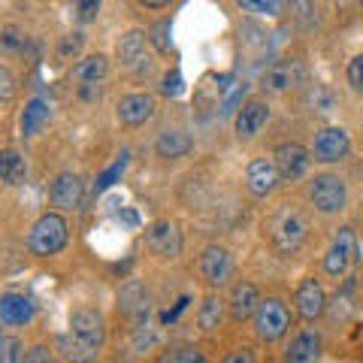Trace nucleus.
Returning <instances> with one entry per match:
<instances>
[{
	"instance_id": "a878e982",
	"label": "nucleus",
	"mask_w": 363,
	"mask_h": 363,
	"mask_svg": "<svg viewBox=\"0 0 363 363\" xmlns=\"http://www.w3.org/2000/svg\"><path fill=\"white\" fill-rule=\"evenodd\" d=\"M30 169H28V157L16 152V149H4L0 155V179H4L6 188H21L28 182Z\"/></svg>"
},
{
	"instance_id": "7c9ffc66",
	"label": "nucleus",
	"mask_w": 363,
	"mask_h": 363,
	"mask_svg": "<svg viewBox=\"0 0 363 363\" xmlns=\"http://www.w3.org/2000/svg\"><path fill=\"white\" fill-rule=\"evenodd\" d=\"M288 16L303 28L318 25V6L312 4V0H288Z\"/></svg>"
},
{
	"instance_id": "c9c22d12",
	"label": "nucleus",
	"mask_w": 363,
	"mask_h": 363,
	"mask_svg": "<svg viewBox=\"0 0 363 363\" xmlns=\"http://www.w3.org/2000/svg\"><path fill=\"white\" fill-rule=\"evenodd\" d=\"M221 363H257V360L252 348H233V351H227Z\"/></svg>"
},
{
	"instance_id": "20e7f679",
	"label": "nucleus",
	"mask_w": 363,
	"mask_h": 363,
	"mask_svg": "<svg viewBox=\"0 0 363 363\" xmlns=\"http://www.w3.org/2000/svg\"><path fill=\"white\" fill-rule=\"evenodd\" d=\"M306 197H309L312 209L318 215H339L345 209L348 203V185L345 179L339 173H330V169H324V173H315L309 179V188H306Z\"/></svg>"
},
{
	"instance_id": "393cba45",
	"label": "nucleus",
	"mask_w": 363,
	"mask_h": 363,
	"mask_svg": "<svg viewBox=\"0 0 363 363\" xmlns=\"http://www.w3.org/2000/svg\"><path fill=\"white\" fill-rule=\"evenodd\" d=\"M224 309H227V300H221L215 291L206 294L197 306V327L203 333H218L224 324Z\"/></svg>"
},
{
	"instance_id": "f704fd0d",
	"label": "nucleus",
	"mask_w": 363,
	"mask_h": 363,
	"mask_svg": "<svg viewBox=\"0 0 363 363\" xmlns=\"http://www.w3.org/2000/svg\"><path fill=\"white\" fill-rule=\"evenodd\" d=\"M25 33H21L18 28H13V25H9V28H4V49L6 52H16V49H21V45H25Z\"/></svg>"
},
{
	"instance_id": "4468645a",
	"label": "nucleus",
	"mask_w": 363,
	"mask_h": 363,
	"mask_svg": "<svg viewBox=\"0 0 363 363\" xmlns=\"http://www.w3.org/2000/svg\"><path fill=\"white\" fill-rule=\"evenodd\" d=\"M294 309H297V315L309 324H315L318 318L327 312V291L315 276L300 279L297 291H294Z\"/></svg>"
},
{
	"instance_id": "412c9836",
	"label": "nucleus",
	"mask_w": 363,
	"mask_h": 363,
	"mask_svg": "<svg viewBox=\"0 0 363 363\" xmlns=\"http://www.w3.org/2000/svg\"><path fill=\"white\" fill-rule=\"evenodd\" d=\"M149 309H152V297L143 281L140 279L124 281L118 291V312L130 318V321H143V318H149Z\"/></svg>"
},
{
	"instance_id": "c756f323",
	"label": "nucleus",
	"mask_w": 363,
	"mask_h": 363,
	"mask_svg": "<svg viewBox=\"0 0 363 363\" xmlns=\"http://www.w3.org/2000/svg\"><path fill=\"white\" fill-rule=\"evenodd\" d=\"M236 6L245 9V13H255V16L276 18L288 9V0H236Z\"/></svg>"
},
{
	"instance_id": "a19ab883",
	"label": "nucleus",
	"mask_w": 363,
	"mask_h": 363,
	"mask_svg": "<svg viewBox=\"0 0 363 363\" xmlns=\"http://www.w3.org/2000/svg\"><path fill=\"white\" fill-rule=\"evenodd\" d=\"M360 9H363V0H360Z\"/></svg>"
},
{
	"instance_id": "e433bc0d",
	"label": "nucleus",
	"mask_w": 363,
	"mask_h": 363,
	"mask_svg": "<svg viewBox=\"0 0 363 363\" xmlns=\"http://www.w3.org/2000/svg\"><path fill=\"white\" fill-rule=\"evenodd\" d=\"M164 82H167V85H164L167 94H179V91H182V79H179V73H176V70H173V76H167Z\"/></svg>"
},
{
	"instance_id": "ea45409f",
	"label": "nucleus",
	"mask_w": 363,
	"mask_h": 363,
	"mask_svg": "<svg viewBox=\"0 0 363 363\" xmlns=\"http://www.w3.org/2000/svg\"><path fill=\"white\" fill-rule=\"evenodd\" d=\"M360 133H363V116H360Z\"/></svg>"
},
{
	"instance_id": "f3484780",
	"label": "nucleus",
	"mask_w": 363,
	"mask_h": 363,
	"mask_svg": "<svg viewBox=\"0 0 363 363\" xmlns=\"http://www.w3.org/2000/svg\"><path fill=\"white\" fill-rule=\"evenodd\" d=\"M272 161L279 167L281 182H297L309 173L312 152L303 149L300 143H281V145H276V152H272Z\"/></svg>"
},
{
	"instance_id": "58836bf2",
	"label": "nucleus",
	"mask_w": 363,
	"mask_h": 363,
	"mask_svg": "<svg viewBox=\"0 0 363 363\" xmlns=\"http://www.w3.org/2000/svg\"><path fill=\"white\" fill-rule=\"evenodd\" d=\"M357 285H360V291H363V272H360V279H357Z\"/></svg>"
},
{
	"instance_id": "473e14b6",
	"label": "nucleus",
	"mask_w": 363,
	"mask_h": 363,
	"mask_svg": "<svg viewBox=\"0 0 363 363\" xmlns=\"http://www.w3.org/2000/svg\"><path fill=\"white\" fill-rule=\"evenodd\" d=\"M100 6H104V0H73V16L79 25H91L100 16Z\"/></svg>"
},
{
	"instance_id": "c85d7f7f",
	"label": "nucleus",
	"mask_w": 363,
	"mask_h": 363,
	"mask_svg": "<svg viewBox=\"0 0 363 363\" xmlns=\"http://www.w3.org/2000/svg\"><path fill=\"white\" fill-rule=\"evenodd\" d=\"M25 360H28V348L16 333L0 336V363H25Z\"/></svg>"
},
{
	"instance_id": "ddd939ff",
	"label": "nucleus",
	"mask_w": 363,
	"mask_h": 363,
	"mask_svg": "<svg viewBox=\"0 0 363 363\" xmlns=\"http://www.w3.org/2000/svg\"><path fill=\"white\" fill-rule=\"evenodd\" d=\"M157 112V97L149 91H136V94H124L116 104V118L124 128H143L145 121H152Z\"/></svg>"
},
{
	"instance_id": "bb28decb",
	"label": "nucleus",
	"mask_w": 363,
	"mask_h": 363,
	"mask_svg": "<svg viewBox=\"0 0 363 363\" xmlns=\"http://www.w3.org/2000/svg\"><path fill=\"white\" fill-rule=\"evenodd\" d=\"M155 363H209L197 345H167Z\"/></svg>"
},
{
	"instance_id": "4be33fe9",
	"label": "nucleus",
	"mask_w": 363,
	"mask_h": 363,
	"mask_svg": "<svg viewBox=\"0 0 363 363\" xmlns=\"http://www.w3.org/2000/svg\"><path fill=\"white\" fill-rule=\"evenodd\" d=\"M191 152H194V140L182 128H164L155 136V155L164 157V161H179V157H188Z\"/></svg>"
},
{
	"instance_id": "dca6fc26",
	"label": "nucleus",
	"mask_w": 363,
	"mask_h": 363,
	"mask_svg": "<svg viewBox=\"0 0 363 363\" xmlns=\"http://www.w3.org/2000/svg\"><path fill=\"white\" fill-rule=\"evenodd\" d=\"M306 70H303V61L297 58H279L267 67L264 73V91L267 94H285V91L303 85Z\"/></svg>"
},
{
	"instance_id": "2eb2a0df",
	"label": "nucleus",
	"mask_w": 363,
	"mask_h": 363,
	"mask_svg": "<svg viewBox=\"0 0 363 363\" xmlns=\"http://www.w3.org/2000/svg\"><path fill=\"white\" fill-rule=\"evenodd\" d=\"M324 339L315 327H303L291 336V342L281 351V363H321Z\"/></svg>"
},
{
	"instance_id": "6e6552de",
	"label": "nucleus",
	"mask_w": 363,
	"mask_h": 363,
	"mask_svg": "<svg viewBox=\"0 0 363 363\" xmlns=\"http://www.w3.org/2000/svg\"><path fill=\"white\" fill-rule=\"evenodd\" d=\"M143 245L157 260H176L182 255V245H185V236H182V227L176 221L161 218L143 230Z\"/></svg>"
},
{
	"instance_id": "39448f33",
	"label": "nucleus",
	"mask_w": 363,
	"mask_h": 363,
	"mask_svg": "<svg viewBox=\"0 0 363 363\" xmlns=\"http://www.w3.org/2000/svg\"><path fill=\"white\" fill-rule=\"evenodd\" d=\"M252 324H255L257 342H267V345L281 342V339L291 333V309H288V303L281 300V297L260 300L257 312L252 318Z\"/></svg>"
},
{
	"instance_id": "f03ea898",
	"label": "nucleus",
	"mask_w": 363,
	"mask_h": 363,
	"mask_svg": "<svg viewBox=\"0 0 363 363\" xmlns=\"http://www.w3.org/2000/svg\"><path fill=\"white\" fill-rule=\"evenodd\" d=\"M306 233H309L306 215L297 206H291V203L279 206L267 218V240L279 255H294L306 242Z\"/></svg>"
},
{
	"instance_id": "f257e3e1",
	"label": "nucleus",
	"mask_w": 363,
	"mask_h": 363,
	"mask_svg": "<svg viewBox=\"0 0 363 363\" xmlns=\"http://www.w3.org/2000/svg\"><path fill=\"white\" fill-rule=\"evenodd\" d=\"M106 345V318L94 306H79L70 312L67 333L58 336L55 351L64 363H94Z\"/></svg>"
},
{
	"instance_id": "a211bd4d",
	"label": "nucleus",
	"mask_w": 363,
	"mask_h": 363,
	"mask_svg": "<svg viewBox=\"0 0 363 363\" xmlns=\"http://www.w3.org/2000/svg\"><path fill=\"white\" fill-rule=\"evenodd\" d=\"M260 300H264V297H260V291L248 279L233 281L230 291H227V315H230V321H236V324L252 321Z\"/></svg>"
},
{
	"instance_id": "9d476101",
	"label": "nucleus",
	"mask_w": 363,
	"mask_h": 363,
	"mask_svg": "<svg viewBox=\"0 0 363 363\" xmlns=\"http://www.w3.org/2000/svg\"><path fill=\"white\" fill-rule=\"evenodd\" d=\"M197 269L203 281H206L209 288H227L233 285V272H236V264H233V255L227 252L224 245H206L200 252V260H197Z\"/></svg>"
},
{
	"instance_id": "4c0bfd02",
	"label": "nucleus",
	"mask_w": 363,
	"mask_h": 363,
	"mask_svg": "<svg viewBox=\"0 0 363 363\" xmlns=\"http://www.w3.org/2000/svg\"><path fill=\"white\" fill-rule=\"evenodd\" d=\"M140 4H143L145 9H164V6L173 4V0H140Z\"/></svg>"
},
{
	"instance_id": "1a4fd4ad",
	"label": "nucleus",
	"mask_w": 363,
	"mask_h": 363,
	"mask_svg": "<svg viewBox=\"0 0 363 363\" xmlns=\"http://www.w3.org/2000/svg\"><path fill=\"white\" fill-rule=\"evenodd\" d=\"M312 161L315 164H342L345 157L351 155V136L345 128H339V124H327V128L315 130V140H312Z\"/></svg>"
},
{
	"instance_id": "72a5a7b5",
	"label": "nucleus",
	"mask_w": 363,
	"mask_h": 363,
	"mask_svg": "<svg viewBox=\"0 0 363 363\" xmlns=\"http://www.w3.org/2000/svg\"><path fill=\"white\" fill-rule=\"evenodd\" d=\"M16 97V79L9 73V67H0V100H4V106L13 104Z\"/></svg>"
},
{
	"instance_id": "5701e85b",
	"label": "nucleus",
	"mask_w": 363,
	"mask_h": 363,
	"mask_svg": "<svg viewBox=\"0 0 363 363\" xmlns=\"http://www.w3.org/2000/svg\"><path fill=\"white\" fill-rule=\"evenodd\" d=\"M52 104L45 97H30L25 109H21V136H28V140H33V136H40L43 128L52 121Z\"/></svg>"
},
{
	"instance_id": "b1692460",
	"label": "nucleus",
	"mask_w": 363,
	"mask_h": 363,
	"mask_svg": "<svg viewBox=\"0 0 363 363\" xmlns=\"http://www.w3.org/2000/svg\"><path fill=\"white\" fill-rule=\"evenodd\" d=\"M109 76V58L106 55H82L76 64H73V70H70V79L79 85H97V82H104V79Z\"/></svg>"
},
{
	"instance_id": "6ab92c4d",
	"label": "nucleus",
	"mask_w": 363,
	"mask_h": 363,
	"mask_svg": "<svg viewBox=\"0 0 363 363\" xmlns=\"http://www.w3.org/2000/svg\"><path fill=\"white\" fill-rule=\"evenodd\" d=\"M33 315H37V306H33V300L28 297V294H21V291H4L0 294V324H4L6 330L30 324Z\"/></svg>"
},
{
	"instance_id": "f8f14e48",
	"label": "nucleus",
	"mask_w": 363,
	"mask_h": 363,
	"mask_svg": "<svg viewBox=\"0 0 363 363\" xmlns=\"http://www.w3.org/2000/svg\"><path fill=\"white\" fill-rule=\"evenodd\" d=\"M279 185H281V176H279V167L272 157H255V161L245 167V191L255 200L272 197L279 191Z\"/></svg>"
},
{
	"instance_id": "aec40b11",
	"label": "nucleus",
	"mask_w": 363,
	"mask_h": 363,
	"mask_svg": "<svg viewBox=\"0 0 363 363\" xmlns=\"http://www.w3.org/2000/svg\"><path fill=\"white\" fill-rule=\"evenodd\" d=\"M82 200H85V182H82V176H76V173L55 176L52 188H49V203L55 209L70 212V209L82 206Z\"/></svg>"
},
{
	"instance_id": "cd10ccee",
	"label": "nucleus",
	"mask_w": 363,
	"mask_h": 363,
	"mask_svg": "<svg viewBox=\"0 0 363 363\" xmlns=\"http://www.w3.org/2000/svg\"><path fill=\"white\" fill-rule=\"evenodd\" d=\"M149 43L155 45L157 55H169V52H173V25H169V18L155 21V25L149 28Z\"/></svg>"
},
{
	"instance_id": "9b49d317",
	"label": "nucleus",
	"mask_w": 363,
	"mask_h": 363,
	"mask_svg": "<svg viewBox=\"0 0 363 363\" xmlns=\"http://www.w3.org/2000/svg\"><path fill=\"white\" fill-rule=\"evenodd\" d=\"M116 55H118L121 67H128V70H133L136 76L149 73L155 67V58L149 52V33H145V30L133 28L128 33H121V40L116 43Z\"/></svg>"
},
{
	"instance_id": "2f4dec72",
	"label": "nucleus",
	"mask_w": 363,
	"mask_h": 363,
	"mask_svg": "<svg viewBox=\"0 0 363 363\" xmlns=\"http://www.w3.org/2000/svg\"><path fill=\"white\" fill-rule=\"evenodd\" d=\"M345 82L357 97H363V52H357L345 67Z\"/></svg>"
},
{
	"instance_id": "423d86ee",
	"label": "nucleus",
	"mask_w": 363,
	"mask_h": 363,
	"mask_svg": "<svg viewBox=\"0 0 363 363\" xmlns=\"http://www.w3.org/2000/svg\"><path fill=\"white\" fill-rule=\"evenodd\" d=\"M357 257H360L357 233L351 230V227H339V230L333 233L330 245H327L324 260H321L324 276H330V279H345L348 272H351V267L357 264Z\"/></svg>"
},
{
	"instance_id": "0eeeda50",
	"label": "nucleus",
	"mask_w": 363,
	"mask_h": 363,
	"mask_svg": "<svg viewBox=\"0 0 363 363\" xmlns=\"http://www.w3.org/2000/svg\"><path fill=\"white\" fill-rule=\"evenodd\" d=\"M269 116H272V109H269V100L264 94L245 97L240 104V109L233 112V136L240 143L257 140V136L264 133V128L269 124Z\"/></svg>"
},
{
	"instance_id": "7ed1b4c3",
	"label": "nucleus",
	"mask_w": 363,
	"mask_h": 363,
	"mask_svg": "<svg viewBox=\"0 0 363 363\" xmlns=\"http://www.w3.org/2000/svg\"><path fill=\"white\" fill-rule=\"evenodd\" d=\"M70 240V224L61 212H43L28 230V252L33 257H55Z\"/></svg>"
}]
</instances>
